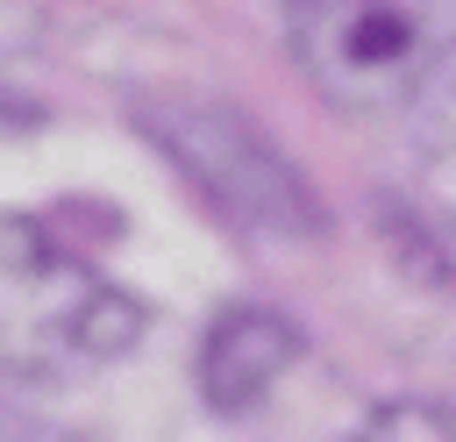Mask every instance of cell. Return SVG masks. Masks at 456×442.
Wrapping results in <instances>:
<instances>
[{"mask_svg":"<svg viewBox=\"0 0 456 442\" xmlns=\"http://www.w3.org/2000/svg\"><path fill=\"white\" fill-rule=\"evenodd\" d=\"M142 342V299L64 250L43 221L0 214V378L86 385Z\"/></svg>","mask_w":456,"mask_h":442,"instance_id":"6da1fadb","label":"cell"},{"mask_svg":"<svg viewBox=\"0 0 456 442\" xmlns=\"http://www.w3.org/2000/svg\"><path fill=\"white\" fill-rule=\"evenodd\" d=\"M306 86L342 114H406L456 71V0H285Z\"/></svg>","mask_w":456,"mask_h":442,"instance_id":"7a4b0ae2","label":"cell"},{"mask_svg":"<svg viewBox=\"0 0 456 442\" xmlns=\"http://www.w3.org/2000/svg\"><path fill=\"white\" fill-rule=\"evenodd\" d=\"M142 128L200 185V200L214 214H228L235 228H249L264 242H306V235H321L328 214H321L314 185L299 178V164L249 114H235L221 100L171 93V100H142Z\"/></svg>","mask_w":456,"mask_h":442,"instance_id":"3957f363","label":"cell"},{"mask_svg":"<svg viewBox=\"0 0 456 442\" xmlns=\"http://www.w3.org/2000/svg\"><path fill=\"white\" fill-rule=\"evenodd\" d=\"M299 356V328L271 307H228L200 342V392L214 413H249Z\"/></svg>","mask_w":456,"mask_h":442,"instance_id":"277c9868","label":"cell"},{"mask_svg":"<svg viewBox=\"0 0 456 442\" xmlns=\"http://www.w3.org/2000/svg\"><path fill=\"white\" fill-rule=\"evenodd\" d=\"M428 128H420V192L442 214V228L456 235V71L420 100Z\"/></svg>","mask_w":456,"mask_h":442,"instance_id":"5b68a950","label":"cell"}]
</instances>
